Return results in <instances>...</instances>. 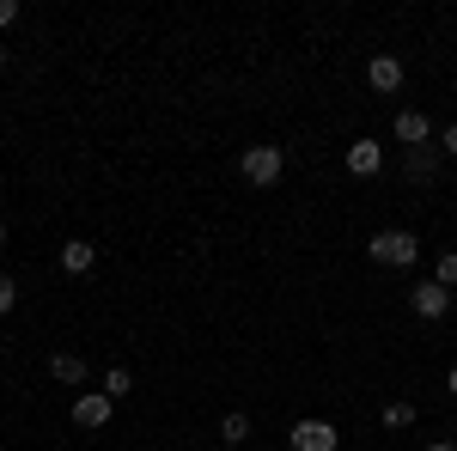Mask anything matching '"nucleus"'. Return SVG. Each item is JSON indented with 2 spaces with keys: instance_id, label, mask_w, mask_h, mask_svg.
<instances>
[{
  "instance_id": "nucleus-9",
  "label": "nucleus",
  "mask_w": 457,
  "mask_h": 451,
  "mask_svg": "<svg viewBox=\"0 0 457 451\" xmlns=\"http://www.w3.org/2000/svg\"><path fill=\"white\" fill-rule=\"evenodd\" d=\"M49 379H55V384H68V390H79V384L92 379V366H86L79 354H49Z\"/></svg>"
},
{
  "instance_id": "nucleus-1",
  "label": "nucleus",
  "mask_w": 457,
  "mask_h": 451,
  "mask_svg": "<svg viewBox=\"0 0 457 451\" xmlns=\"http://www.w3.org/2000/svg\"><path fill=\"white\" fill-rule=\"evenodd\" d=\"M366 256H372L378 269H415L421 238H415V232H403V226H385V232H372V238H366Z\"/></svg>"
},
{
  "instance_id": "nucleus-22",
  "label": "nucleus",
  "mask_w": 457,
  "mask_h": 451,
  "mask_svg": "<svg viewBox=\"0 0 457 451\" xmlns=\"http://www.w3.org/2000/svg\"><path fill=\"white\" fill-rule=\"evenodd\" d=\"M0 244H6V220H0Z\"/></svg>"
},
{
  "instance_id": "nucleus-11",
  "label": "nucleus",
  "mask_w": 457,
  "mask_h": 451,
  "mask_svg": "<svg viewBox=\"0 0 457 451\" xmlns=\"http://www.w3.org/2000/svg\"><path fill=\"white\" fill-rule=\"evenodd\" d=\"M250 439V415H238V409H232V415L220 421V446H245Z\"/></svg>"
},
{
  "instance_id": "nucleus-12",
  "label": "nucleus",
  "mask_w": 457,
  "mask_h": 451,
  "mask_svg": "<svg viewBox=\"0 0 457 451\" xmlns=\"http://www.w3.org/2000/svg\"><path fill=\"white\" fill-rule=\"evenodd\" d=\"M129 390H135V372H129V366H110V372H104V397H110V403H122Z\"/></svg>"
},
{
  "instance_id": "nucleus-18",
  "label": "nucleus",
  "mask_w": 457,
  "mask_h": 451,
  "mask_svg": "<svg viewBox=\"0 0 457 451\" xmlns=\"http://www.w3.org/2000/svg\"><path fill=\"white\" fill-rule=\"evenodd\" d=\"M439 153H457V122H445V129H439Z\"/></svg>"
},
{
  "instance_id": "nucleus-15",
  "label": "nucleus",
  "mask_w": 457,
  "mask_h": 451,
  "mask_svg": "<svg viewBox=\"0 0 457 451\" xmlns=\"http://www.w3.org/2000/svg\"><path fill=\"white\" fill-rule=\"evenodd\" d=\"M433 280H439V287H457V250H445V256L433 263Z\"/></svg>"
},
{
  "instance_id": "nucleus-3",
  "label": "nucleus",
  "mask_w": 457,
  "mask_h": 451,
  "mask_svg": "<svg viewBox=\"0 0 457 451\" xmlns=\"http://www.w3.org/2000/svg\"><path fill=\"white\" fill-rule=\"evenodd\" d=\"M287 446H293V451H336V446H342V433H336L329 421H293Z\"/></svg>"
},
{
  "instance_id": "nucleus-5",
  "label": "nucleus",
  "mask_w": 457,
  "mask_h": 451,
  "mask_svg": "<svg viewBox=\"0 0 457 451\" xmlns=\"http://www.w3.org/2000/svg\"><path fill=\"white\" fill-rule=\"evenodd\" d=\"M110 409H116V403H110L104 390H79V397H73V427H86V433H98V427L110 421Z\"/></svg>"
},
{
  "instance_id": "nucleus-16",
  "label": "nucleus",
  "mask_w": 457,
  "mask_h": 451,
  "mask_svg": "<svg viewBox=\"0 0 457 451\" xmlns=\"http://www.w3.org/2000/svg\"><path fill=\"white\" fill-rule=\"evenodd\" d=\"M12 305H19V280H12V275H0V317L12 312Z\"/></svg>"
},
{
  "instance_id": "nucleus-13",
  "label": "nucleus",
  "mask_w": 457,
  "mask_h": 451,
  "mask_svg": "<svg viewBox=\"0 0 457 451\" xmlns=\"http://www.w3.org/2000/svg\"><path fill=\"white\" fill-rule=\"evenodd\" d=\"M433 171H439V153L415 146V153H409V177H415V183H433Z\"/></svg>"
},
{
  "instance_id": "nucleus-21",
  "label": "nucleus",
  "mask_w": 457,
  "mask_h": 451,
  "mask_svg": "<svg viewBox=\"0 0 457 451\" xmlns=\"http://www.w3.org/2000/svg\"><path fill=\"white\" fill-rule=\"evenodd\" d=\"M0 68H6V43H0Z\"/></svg>"
},
{
  "instance_id": "nucleus-4",
  "label": "nucleus",
  "mask_w": 457,
  "mask_h": 451,
  "mask_svg": "<svg viewBox=\"0 0 457 451\" xmlns=\"http://www.w3.org/2000/svg\"><path fill=\"white\" fill-rule=\"evenodd\" d=\"M409 305H415V317H427V323H439V317L457 305V293L452 287H439V280H421L415 293H409Z\"/></svg>"
},
{
  "instance_id": "nucleus-19",
  "label": "nucleus",
  "mask_w": 457,
  "mask_h": 451,
  "mask_svg": "<svg viewBox=\"0 0 457 451\" xmlns=\"http://www.w3.org/2000/svg\"><path fill=\"white\" fill-rule=\"evenodd\" d=\"M427 451H457V446H452V439H433V446H427Z\"/></svg>"
},
{
  "instance_id": "nucleus-8",
  "label": "nucleus",
  "mask_w": 457,
  "mask_h": 451,
  "mask_svg": "<svg viewBox=\"0 0 457 451\" xmlns=\"http://www.w3.org/2000/svg\"><path fill=\"white\" fill-rule=\"evenodd\" d=\"M366 86L372 92H403V62L396 55H372L366 62Z\"/></svg>"
},
{
  "instance_id": "nucleus-14",
  "label": "nucleus",
  "mask_w": 457,
  "mask_h": 451,
  "mask_svg": "<svg viewBox=\"0 0 457 451\" xmlns=\"http://www.w3.org/2000/svg\"><path fill=\"white\" fill-rule=\"evenodd\" d=\"M385 427H390V433H396V427H415V403H409V397L385 403Z\"/></svg>"
},
{
  "instance_id": "nucleus-7",
  "label": "nucleus",
  "mask_w": 457,
  "mask_h": 451,
  "mask_svg": "<svg viewBox=\"0 0 457 451\" xmlns=\"http://www.w3.org/2000/svg\"><path fill=\"white\" fill-rule=\"evenodd\" d=\"M390 135H396L403 146H409V153H415V146H427V140H433V122H427L421 110H396V122H390Z\"/></svg>"
},
{
  "instance_id": "nucleus-20",
  "label": "nucleus",
  "mask_w": 457,
  "mask_h": 451,
  "mask_svg": "<svg viewBox=\"0 0 457 451\" xmlns=\"http://www.w3.org/2000/svg\"><path fill=\"white\" fill-rule=\"evenodd\" d=\"M445 384H452V397H457V366H452V379H445Z\"/></svg>"
},
{
  "instance_id": "nucleus-10",
  "label": "nucleus",
  "mask_w": 457,
  "mask_h": 451,
  "mask_svg": "<svg viewBox=\"0 0 457 451\" xmlns=\"http://www.w3.org/2000/svg\"><path fill=\"white\" fill-rule=\"evenodd\" d=\"M62 269H68V275H92V269H98V244L68 238L62 244Z\"/></svg>"
},
{
  "instance_id": "nucleus-2",
  "label": "nucleus",
  "mask_w": 457,
  "mask_h": 451,
  "mask_svg": "<svg viewBox=\"0 0 457 451\" xmlns=\"http://www.w3.org/2000/svg\"><path fill=\"white\" fill-rule=\"evenodd\" d=\"M238 171H245V183H256V189H275L281 171H287V153L269 146V140H262V146H245V153H238Z\"/></svg>"
},
{
  "instance_id": "nucleus-6",
  "label": "nucleus",
  "mask_w": 457,
  "mask_h": 451,
  "mask_svg": "<svg viewBox=\"0 0 457 451\" xmlns=\"http://www.w3.org/2000/svg\"><path fill=\"white\" fill-rule=\"evenodd\" d=\"M342 165H348L353 177H378V171H385V146H378V140H366V135H360V140L348 146V153H342Z\"/></svg>"
},
{
  "instance_id": "nucleus-17",
  "label": "nucleus",
  "mask_w": 457,
  "mask_h": 451,
  "mask_svg": "<svg viewBox=\"0 0 457 451\" xmlns=\"http://www.w3.org/2000/svg\"><path fill=\"white\" fill-rule=\"evenodd\" d=\"M6 25H19V0H0V31Z\"/></svg>"
}]
</instances>
